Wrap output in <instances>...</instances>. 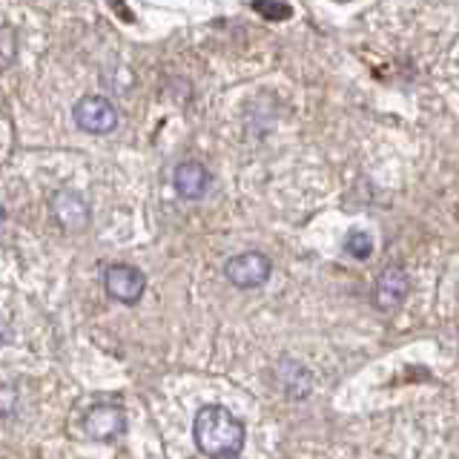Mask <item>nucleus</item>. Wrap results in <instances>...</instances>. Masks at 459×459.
Wrapping results in <instances>:
<instances>
[{
	"label": "nucleus",
	"mask_w": 459,
	"mask_h": 459,
	"mask_svg": "<svg viewBox=\"0 0 459 459\" xmlns=\"http://www.w3.org/2000/svg\"><path fill=\"white\" fill-rule=\"evenodd\" d=\"M193 439L210 459H236L244 451V425L224 405H204L195 413Z\"/></svg>",
	"instance_id": "obj_1"
},
{
	"label": "nucleus",
	"mask_w": 459,
	"mask_h": 459,
	"mask_svg": "<svg viewBox=\"0 0 459 459\" xmlns=\"http://www.w3.org/2000/svg\"><path fill=\"white\" fill-rule=\"evenodd\" d=\"M75 124L83 133L92 135H107L118 126V112L104 95H86L75 104Z\"/></svg>",
	"instance_id": "obj_2"
},
{
	"label": "nucleus",
	"mask_w": 459,
	"mask_h": 459,
	"mask_svg": "<svg viewBox=\"0 0 459 459\" xmlns=\"http://www.w3.org/2000/svg\"><path fill=\"white\" fill-rule=\"evenodd\" d=\"M270 258L262 253H241L233 255L224 264V276L230 284L241 287V290H253V287H262L270 279Z\"/></svg>",
	"instance_id": "obj_3"
},
{
	"label": "nucleus",
	"mask_w": 459,
	"mask_h": 459,
	"mask_svg": "<svg viewBox=\"0 0 459 459\" xmlns=\"http://www.w3.org/2000/svg\"><path fill=\"white\" fill-rule=\"evenodd\" d=\"M126 430V413L121 405H95L83 416V434L98 442H112Z\"/></svg>",
	"instance_id": "obj_4"
},
{
	"label": "nucleus",
	"mask_w": 459,
	"mask_h": 459,
	"mask_svg": "<svg viewBox=\"0 0 459 459\" xmlns=\"http://www.w3.org/2000/svg\"><path fill=\"white\" fill-rule=\"evenodd\" d=\"M104 287L115 301H121V305H135V301L143 296L147 279H143V273L133 264H112L104 276Z\"/></svg>",
	"instance_id": "obj_5"
},
{
	"label": "nucleus",
	"mask_w": 459,
	"mask_h": 459,
	"mask_svg": "<svg viewBox=\"0 0 459 459\" xmlns=\"http://www.w3.org/2000/svg\"><path fill=\"white\" fill-rule=\"evenodd\" d=\"M52 215L57 219V224L66 230H78L90 221V207L81 193L75 190H57L52 198Z\"/></svg>",
	"instance_id": "obj_6"
},
{
	"label": "nucleus",
	"mask_w": 459,
	"mask_h": 459,
	"mask_svg": "<svg viewBox=\"0 0 459 459\" xmlns=\"http://www.w3.org/2000/svg\"><path fill=\"white\" fill-rule=\"evenodd\" d=\"M172 184H176V193L186 201H195L207 193L210 186V172L204 164L198 161H184L176 167V176H172Z\"/></svg>",
	"instance_id": "obj_7"
},
{
	"label": "nucleus",
	"mask_w": 459,
	"mask_h": 459,
	"mask_svg": "<svg viewBox=\"0 0 459 459\" xmlns=\"http://www.w3.org/2000/svg\"><path fill=\"white\" fill-rule=\"evenodd\" d=\"M405 293H408V276H405V270H399V267L385 270L379 284H377V305L382 310H394V307L402 305Z\"/></svg>",
	"instance_id": "obj_8"
},
{
	"label": "nucleus",
	"mask_w": 459,
	"mask_h": 459,
	"mask_svg": "<svg viewBox=\"0 0 459 459\" xmlns=\"http://www.w3.org/2000/svg\"><path fill=\"white\" fill-rule=\"evenodd\" d=\"M344 250H348V255L359 258V262H365V258L373 253L370 233H365V230H351L348 238H344Z\"/></svg>",
	"instance_id": "obj_9"
},
{
	"label": "nucleus",
	"mask_w": 459,
	"mask_h": 459,
	"mask_svg": "<svg viewBox=\"0 0 459 459\" xmlns=\"http://www.w3.org/2000/svg\"><path fill=\"white\" fill-rule=\"evenodd\" d=\"M253 9L262 14L267 21H287L293 14V6L290 4H279V0H262V4H253Z\"/></svg>",
	"instance_id": "obj_10"
},
{
	"label": "nucleus",
	"mask_w": 459,
	"mask_h": 459,
	"mask_svg": "<svg viewBox=\"0 0 459 459\" xmlns=\"http://www.w3.org/2000/svg\"><path fill=\"white\" fill-rule=\"evenodd\" d=\"M14 57V32L9 26H0V64H9Z\"/></svg>",
	"instance_id": "obj_11"
}]
</instances>
